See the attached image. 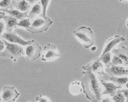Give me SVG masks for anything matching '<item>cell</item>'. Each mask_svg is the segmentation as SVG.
Returning <instances> with one entry per match:
<instances>
[{
  "mask_svg": "<svg viewBox=\"0 0 128 102\" xmlns=\"http://www.w3.org/2000/svg\"><path fill=\"white\" fill-rule=\"evenodd\" d=\"M36 101L38 102H50L48 99L40 95L36 98Z\"/></svg>",
  "mask_w": 128,
  "mask_h": 102,
  "instance_id": "cell-26",
  "label": "cell"
},
{
  "mask_svg": "<svg viewBox=\"0 0 128 102\" xmlns=\"http://www.w3.org/2000/svg\"><path fill=\"white\" fill-rule=\"evenodd\" d=\"M13 6L20 12H28L30 7L31 5L25 0H12Z\"/></svg>",
  "mask_w": 128,
  "mask_h": 102,
  "instance_id": "cell-15",
  "label": "cell"
},
{
  "mask_svg": "<svg viewBox=\"0 0 128 102\" xmlns=\"http://www.w3.org/2000/svg\"><path fill=\"white\" fill-rule=\"evenodd\" d=\"M25 46L23 55L28 60L34 61L39 58L42 49L38 42L32 40L29 44Z\"/></svg>",
  "mask_w": 128,
  "mask_h": 102,
  "instance_id": "cell-5",
  "label": "cell"
},
{
  "mask_svg": "<svg viewBox=\"0 0 128 102\" xmlns=\"http://www.w3.org/2000/svg\"><path fill=\"white\" fill-rule=\"evenodd\" d=\"M20 94L12 86L2 88L0 95V102H15Z\"/></svg>",
  "mask_w": 128,
  "mask_h": 102,
  "instance_id": "cell-7",
  "label": "cell"
},
{
  "mask_svg": "<svg viewBox=\"0 0 128 102\" xmlns=\"http://www.w3.org/2000/svg\"><path fill=\"white\" fill-rule=\"evenodd\" d=\"M4 19L5 21V28L8 32H12L14 29L18 27L17 20L11 16L6 15L5 13L0 12V19Z\"/></svg>",
  "mask_w": 128,
  "mask_h": 102,
  "instance_id": "cell-12",
  "label": "cell"
},
{
  "mask_svg": "<svg viewBox=\"0 0 128 102\" xmlns=\"http://www.w3.org/2000/svg\"><path fill=\"white\" fill-rule=\"evenodd\" d=\"M101 102H113L112 99H111L110 97H104L102 98Z\"/></svg>",
  "mask_w": 128,
  "mask_h": 102,
  "instance_id": "cell-28",
  "label": "cell"
},
{
  "mask_svg": "<svg viewBox=\"0 0 128 102\" xmlns=\"http://www.w3.org/2000/svg\"><path fill=\"white\" fill-rule=\"evenodd\" d=\"M108 80L113 83L117 86L122 87L125 85L128 81V78L127 77L120 78L114 76L108 77Z\"/></svg>",
  "mask_w": 128,
  "mask_h": 102,
  "instance_id": "cell-18",
  "label": "cell"
},
{
  "mask_svg": "<svg viewBox=\"0 0 128 102\" xmlns=\"http://www.w3.org/2000/svg\"><path fill=\"white\" fill-rule=\"evenodd\" d=\"M112 100L113 102H126V98L120 90H118L116 94L112 97Z\"/></svg>",
  "mask_w": 128,
  "mask_h": 102,
  "instance_id": "cell-21",
  "label": "cell"
},
{
  "mask_svg": "<svg viewBox=\"0 0 128 102\" xmlns=\"http://www.w3.org/2000/svg\"><path fill=\"white\" fill-rule=\"evenodd\" d=\"M112 54L110 52L106 53L103 55L101 56L100 57V60L106 68L112 66Z\"/></svg>",
  "mask_w": 128,
  "mask_h": 102,
  "instance_id": "cell-19",
  "label": "cell"
},
{
  "mask_svg": "<svg viewBox=\"0 0 128 102\" xmlns=\"http://www.w3.org/2000/svg\"><path fill=\"white\" fill-rule=\"evenodd\" d=\"M98 79L102 86L105 89L102 93L103 96L108 95L111 97H113L116 93L117 91L116 90L118 89H122V88L121 86H117L112 83L106 82L105 81L100 78H98Z\"/></svg>",
  "mask_w": 128,
  "mask_h": 102,
  "instance_id": "cell-11",
  "label": "cell"
},
{
  "mask_svg": "<svg viewBox=\"0 0 128 102\" xmlns=\"http://www.w3.org/2000/svg\"><path fill=\"white\" fill-rule=\"evenodd\" d=\"M120 91L124 96L126 98V102H128V89H123Z\"/></svg>",
  "mask_w": 128,
  "mask_h": 102,
  "instance_id": "cell-27",
  "label": "cell"
},
{
  "mask_svg": "<svg viewBox=\"0 0 128 102\" xmlns=\"http://www.w3.org/2000/svg\"><path fill=\"white\" fill-rule=\"evenodd\" d=\"M31 23L30 19L29 18L24 19L21 20L18 23L17 26L19 27H25L26 29L28 28L30 26H31Z\"/></svg>",
  "mask_w": 128,
  "mask_h": 102,
  "instance_id": "cell-24",
  "label": "cell"
},
{
  "mask_svg": "<svg viewBox=\"0 0 128 102\" xmlns=\"http://www.w3.org/2000/svg\"><path fill=\"white\" fill-rule=\"evenodd\" d=\"M42 7L41 2H37L32 6L31 10L29 13L28 18L30 19H32L36 16H40L42 13Z\"/></svg>",
  "mask_w": 128,
  "mask_h": 102,
  "instance_id": "cell-17",
  "label": "cell"
},
{
  "mask_svg": "<svg viewBox=\"0 0 128 102\" xmlns=\"http://www.w3.org/2000/svg\"><path fill=\"white\" fill-rule=\"evenodd\" d=\"M60 57V55L58 52L56 46L49 44L44 47L43 54L42 55V60H52Z\"/></svg>",
  "mask_w": 128,
  "mask_h": 102,
  "instance_id": "cell-8",
  "label": "cell"
},
{
  "mask_svg": "<svg viewBox=\"0 0 128 102\" xmlns=\"http://www.w3.org/2000/svg\"><path fill=\"white\" fill-rule=\"evenodd\" d=\"M5 48V46L4 44V42H2V41L0 40V52H2V51H3L4 49Z\"/></svg>",
  "mask_w": 128,
  "mask_h": 102,
  "instance_id": "cell-30",
  "label": "cell"
},
{
  "mask_svg": "<svg viewBox=\"0 0 128 102\" xmlns=\"http://www.w3.org/2000/svg\"></svg>",
  "mask_w": 128,
  "mask_h": 102,
  "instance_id": "cell-33",
  "label": "cell"
},
{
  "mask_svg": "<svg viewBox=\"0 0 128 102\" xmlns=\"http://www.w3.org/2000/svg\"><path fill=\"white\" fill-rule=\"evenodd\" d=\"M0 9L3 10H10L13 9L12 0H3L0 2Z\"/></svg>",
  "mask_w": 128,
  "mask_h": 102,
  "instance_id": "cell-22",
  "label": "cell"
},
{
  "mask_svg": "<svg viewBox=\"0 0 128 102\" xmlns=\"http://www.w3.org/2000/svg\"></svg>",
  "mask_w": 128,
  "mask_h": 102,
  "instance_id": "cell-32",
  "label": "cell"
},
{
  "mask_svg": "<svg viewBox=\"0 0 128 102\" xmlns=\"http://www.w3.org/2000/svg\"><path fill=\"white\" fill-rule=\"evenodd\" d=\"M82 68L86 71H90L95 75L98 76V78L104 76L106 79H108V76L105 72L103 65L100 58H95L87 65L83 66Z\"/></svg>",
  "mask_w": 128,
  "mask_h": 102,
  "instance_id": "cell-6",
  "label": "cell"
},
{
  "mask_svg": "<svg viewBox=\"0 0 128 102\" xmlns=\"http://www.w3.org/2000/svg\"><path fill=\"white\" fill-rule=\"evenodd\" d=\"M125 41V39L124 38L120 36V35L115 36L113 37L110 38L105 43L104 47V48L103 51L101 56L103 55L106 53L110 52V51L112 50L114 47L118 43Z\"/></svg>",
  "mask_w": 128,
  "mask_h": 102,
  "instance_id": "cell-13",
  "label": "cell"
},
{
  "mask_svg": "<svg viewBox=\"0 0 128 102\" xmlns=\"http://www.w3.org/2000/svg\"><path fill=\"white\" fill-rule=\"evenodd\" d=\"M110 76L118 77L128 75V67L126 66H111L105 69Z\"/></svg>",
  "mask_w": 128,
  "mask_h": 102,
  "instance_id": "cell-9",
  "label": "cell"
},
{
  "mask_svg": "<svg viewBox=\"0 0 128 102\" xmlns=\"http://www.w3.org/2000/svg\"><path fill=\"white\" fill-rule=\"evenodd\" d=\"M126 87L127 89H128V82L126 84Z\"/></svg>",
  "mask_w": 128,
  "mask_h": 102,
  "instance_id": "cell-31",
  "label": "cell"
},
{
  "mask_svg": "<svg viewBox=\"0 0 128 102\" xmlns=\"http://www.w3.org/2000/svg\"><path fill=\"white\" fill-rule=\"evenodd\" d=\"M0 11H2L4 12H7L9 14L10 16H12L13 17H15L16 19L22 20L24 19H25L26 17H28V12H22L19 11L18 10L16 9H10V10H3V9H0Z\"/></svg>",
  "mask_w": 128,
  "mask_h": 102,
  "instance_id": "cell-16",
  "label": "cell"
},
{
  "mask_svg": "<svg viewBox=\"0 0 128 102\" xmlns=\"http://www.w3.org/2000/svg\"><path fill=\"white\" fill-rule=\"evenodd\" d=\"M6 45L4 50L0 52V57H9L12 59H16L24 54V48L18 44L8 43L5 39H2Z\"/></svg>",
  "mask_w": 128,
  "mask_h": 102,
  "instance_id": "cell-3",
  "label": "cell"
},
{
  "mask_svg": "<svg viewBox=\"0 0 128 102\" xmlns=\"http://www.w3.org/2000/svg\"><path fill=\"white\" fill-rule=\"evenodd\" d=\"M0 37L8 41L9 42H10L18 43L21 44V45L24 46L29 44L32 41V40H30L27 42L24 40L15 33L8 32H4V33H2V35H0Z\"/></svg>",
  "mask_w": 128,
  "mask_h": 102,
  "instance_id": "cell-10",
  "label": "cell"
},
{
  "mask_svg": "<svg viewBox=\"0 0 128 102\" xmlns=\"http://www.w3.org/2000/svg\"><path fill=\"white\" fill-rule=\"evenodd\" d=\"M0 35L2 34V31L4 30V27H5V23L3 22L0 21Z\"/></svg>",
  "mask_w": 128,
  "mask_h": 102,
  "instance_id": "cell-29",
  "label": "cell"
},
{
  "mask_svg": "<svg viewBox=\"0 0 128 102\" xmlns=\"http://www.w3.org/2000/svg\"><path fill=\"white\" fill-rule=\"evenodd\" d=\"M52 23L53 21L49 17L44 18L40 17H38L34 20L31 26L26 30L32 34L41 33L47 31Z\"/></svg>",
  "mask_w": 128,
  "mask_h": 102,
  "instance_id": "cell-4",
  "label": "cell"
},
{
  "mask_svg": "<svg viewBox=\"0 0 128 102\" xmlns=\"http://www.w3.org/2000/svg\"><path fill=\"white\" fill-rule=\"evenodd\" d=\"M120 65H124L123 61L117 56L113 54L112 59V66Z\"/></svg>",
  "mask_w": 128,
  "mask_h": 102,
  "instance_id": "cell-23",
  "label": "cell"
},
{
  "mask_svg": "<svg viewBox=\"0 0 128 102\" xmlns=\"http://www.w3.org/2000/svg\"><path fill=\"white\" fill-rule=\"evenodd\" d=\"M82 73L81 85L86 97L92 102H101L104 89L98 76L90 71Z\"/></svg>",
  "mask_w": 128,
  "mask_h": 102,
  "instance_id": "cell-1",
  "label": "cell"
},
{
  "mask_svg": "<svg viewBox=\"0 0 128 102\" xmlns=\"http://www.w3.org/2000/svg\"><path fill=\"white\" fill-rule=\"evenodd\" d=\"M49 2L50 0H41V3L42 4V14L40 15V17L44 18H46L47 17L46 16V10L47 5L49 3Z\"/></svg>",
  "mask_w": 128,
  "mask_h": 102,
  "instance_id": "cell-25",
  "label": "cell"
},
{
  "mask_svg": "<svg viewBox=\"0 0 128 102\" xmlns=\"http://www.w3.org/2000/svg\"><path fill=\"white\" fill-rule=\"evenodd\" d=\"M112 53L119 57L123 61L124 65L128 66V47H123L117 49H114Z\"/></svg>",
  "mask_w": 128,
  "mask_h": 102,
  "instance_id": "cell-14",
  "label": "cell"
},
{
  "mask_svg": "<svg viewBox=\"0 0 128 102\" xmlns=\"http://www.w3.org/2000/svg\"><path fill=\"white\" fill-rule=\"evenodd\" d=\"M82 88L80 83L78 81L72 83L70 86V91L73 95H78L82 92Z\"/></svg>",
  "mask_w": 128,
  "mask_h": 102,
  "instance_id": "cell-20",
  "label": "cell"
},
{
  "mask_svg": "<svg viewBox=\"0 0 128 102\" xmlns=\"http://www.w3.org/2000/svg\"><path fill=\"white\" fill-rule=\"evenodd\" d=\"M85 48H89L94 43V37L92 30L90 27L82 26L73 32Z\"/></svg>",
  "mask_w": 128,
  "mask_h": 102,
  "instance_id": "cell-2",
  "label": "cell"
}]
</instances>
